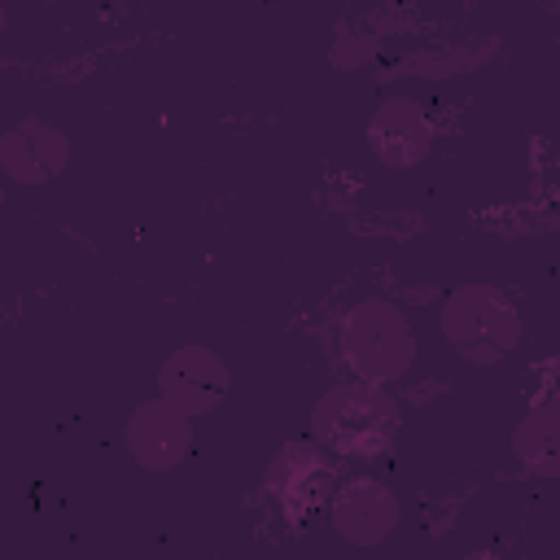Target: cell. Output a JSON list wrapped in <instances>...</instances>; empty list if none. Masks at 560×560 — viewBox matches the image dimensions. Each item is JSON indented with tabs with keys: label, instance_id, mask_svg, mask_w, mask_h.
Wrapping results in <instances>:
<instances>
[{
	"label": "cell",
	"instance_id": "8fae6325",
	"mask_svg": "<svg viewBox=\"0 0 560 560\" xmlns=\"http://www.w3.org/2000/svg\"><path fill=\"white\" fill-rule=\"evenodd\" d=\"M464 560H503V556H499V551H468Z\"/></svg>",
	"mask_w": 560,
	"mask_h": 560
},
{
	"label": "cell",
	"instance_id": "6da1fadb",
	"mask_svg": "<svg viewBox=\"0 0 560 560\" xmlns=\"http://www.w3.org/2000/svg\"><path fill=\"white\" fill-rule=\"evenodd\" d=\"M402 411L385 385L368 381H337L311 407V438L346 459H376L394 446Z\"/></svg>",
	"mask_w": 560,
	"mask_h": 560
},
{
	"label": "cell",
	"instance_id": "5b68a950",
	"mask_svg": "<svg viewBox=\"0 0 560 560\" xmlns=\"http://www.w3.org/2000/svg\"><path fill=\"white\" fill-rule=\"evenodd\" d=\"M328 525L350 547H381L402 525V503L389 481L350 477V481H337V490L328 499Z\"/></svg>",
	"mask_w": 560,
	"mask_h": 560
},
{
	"label": "cell",
	"instance_id": "7a4b0ae2",
	"mask_svg": "<svg viewBox=\"0 0 560 560\" xmlns=\"http://www.w3.org/2000/svg\"><path fill=\"white\" fill-rule=\"evenodd\" d=\"M341 359L354 381L368 385H394L416 363V332L411 319L389 298H359L341 315Z\"/></svg>",
	"mask_w": 560,
	"mask_h": 560
},
{
	"label": "cell",
	"instance_id": "277c9868",
	"mask_svg": "<svg viewBox=\"0 0 560 560\" xmlns=\"http://www.w3.org/2000/svg\"><path fill=\"white\" fill-rule=\"evenodd\" d=\"M262 490H267L271 508H276L284 521L302 525V521H311L319 508H328V499H332V490H337V477H332V464H328L315 446H306V442H284V446L271 455L267 472H262Z\"/></svg>",
	"mask_w": 560,
	"mask_h": 560
},
{
	"label": "cell",
	"instance_id": "52a82bcc",
	"mask_svg": "<svg viewBox=\"0 0 560 560\" xmlns=\"http://www.w3.org/2000/svg\"><path fill=\"white\" fill-rule=\"evenodd\" d=\"M232 389V368L210 346H179L158 368V394L184 416H210Z\"/></svg>",
	"mask_w": 560,
	"mask_h": 560
},
{
	"label": "cell",
	"instance_id": "3957f363",
	"mask_svg": "<svg viewBox=\"0 0 560 560\" xmlns=\"http://www.w3.org/2000/svg\"><path fill=\"white\" fill-rule=\"evenodd\" d=\"M438 328H442L446 346L472 368L503 363L521 346V311L494 284L451 289L438 311Z\"/></svg>",
	"mask_w": 560,
	"mask_h": 560
},
{
	"label": "cell",
	"instance_id": "9c48e42d",
	"mask_svg": "<svg viewBox=\"0 0 560 560\" xmlns=\"http://www.w3.org/2000/svg\"><path fill=\"white\" fill-rule=\"evenodd\" d=\"M70 140L48 118H22L0 136V166L13 184H48L66 171Z\"/></svg>",
	"mask_w": 560,
	"mask_h": 560
},
{
	"label": "cell",
	"instance_id": "8992f818",
	"mask_svg": "<svg viewBox=\"0 0 560 560\" xmlns=\"http://www.w3.org/2000/svg\"><path fill=\"white\" fill-rule=\"evenodd\" d=\"M122 442L144 472H171L192 455V416H184L175 402L153 394L136 402V411L127 416Z\"/></svg>",
	"mask_w": 560,
	"mask_h": 560
},
{
	"label": "cell",
	"instance_id": "30bf717a",
	"mask_svg": "<svg viewBox=\"0 0 560 560\" xmlns=\"http://www.w3.org/2000/svg\"><path fill=\"white\" fill-rule=\"evenodd\" d=\"M512 455L538 477H560V385L542 394L512 429Z\"/></svg>",
	"mask_w": 560,
	"mask_h": 560
},
{
	"label": "cell",
	"instance_id": "ba28073f",
	"mask_svg": "<svg viewBox=\"0 0 560 560\" xmlns=\"http://www.w3.org/2000/svg\"><path fill=\"white\" fill-rule=\"evenodd\" d=\"M368 149L385 171H416L433 153V122L411 96H389L368 118Z\"/></svg>",
	"mask_w": 560,
	"mask_h": 560
}]
</instances>
